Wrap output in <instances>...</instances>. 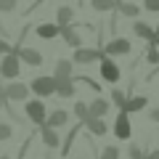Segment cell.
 Wrapping results in <instances>:
<instances>
[{"mask_svg":"<svg viewBox=\"0 0 159 159\" xmlns=\"http://www.w3.org/2000/svg\"><path fill=\"white\" fill-rule=\"evenodd\" d=\"M24 114H27V122H32V125H37V127H43L45 119H48V109H45V103L40 101V98H29V101L24 103Z\"/></svg>","mask_w":159,"mask_h":159,"instance_id":"6da1fadb","label":"cell"},{"mask_svg":"<svg viewBox=\"0 0 159 159\" xmlns=\"http://www.w3.org/2000/svg\"><path fill=\"white\" fill-rule=\"evenodd\" d=\"M29 93H34L40 101H43V98H48V96H56V80H53V77H45V74H40V77H34L32 82H29Z\"/></svg>","mask_w":159,"mask_h":159,"instance_id":"7a4b0ae2","label":"cell"},{"mask_svg":"<svg viewBox=\"0 0 159 159\" xmlns=\"http://www.w3.org/2000/svg\"><path fill=\"white\" fill-rule=\"evenodd\" d=\"M103 58H106L103 48H77L72 53V64H101Z\"/></svg>","mask_w":159,"mask_h":159,"instance_id":"3957f363","label":"cell"},{"mask_svg":"<svg viewBox=\"0 0 159 159\" xmlns=\"http://www.w3.org/2000/svg\"><path fill=\"white\" fill-rule=\"evenodd\" d=\"M19 72H21V61H19V56L16 53H6L3 56V61H0V80L6 77V80H16L19 77Z\"/></svg>","mask_w":159,"mask_h":159,"instance_id":"277c9868","label":"cell"},{"mask_svg":"<svg viewBox=\"0 0 159 159\" xmlns=\"http://www.w3.org/2000/svg\"><path fill=\"white\" fill-rule=\"evenodd\" d=\"M13 53L19 56V61L21 64H27V66H32V69H37V66H43V53L37 51V48H19V45H13Z\"/></svg>","mask_w":159,"mask_h":159,"instance_id":"5b68a950","label":"cell"},{"mask_svg":"<svg viewBox=\"0 0 159 159\" xmlns=\"http://www.w3.org/2000/svg\"><path fill=\"white\" fill-rule=\"evenodd\" d=\"M3 96L8 98V101H29V85H24V82H8L6 88H3Z\"/></svg>","mask_w":159,"mask_h":159,"instance_id":"8992f818","label":"cell"},{"mask_svg":"<svg viewBox=\"0 0 159 159\" xmlns=\"http://www.w3.org/2000/svg\"><path fill=\"white\" fill-rule=\"evenodd\" d=\"M130 51H133V43L127 37H114L111 43L103 45V53H106L109 58H111V56H127Z\"/></svg>","mask_w":159,"mask_h":159,"instance_id":"52a82bcc","label":"cell"},{"mask_svg":"<svg viewBox=\"0 0 159 159\" xmlns=\"http://www.w3.org/2000/svg\"><path fill=\"white\" fill-rule=\"evenodd\" d=\"M114 135H117L119 141H130L133 138V125H130V117H127L125 111H119L117 119H114Z\"/></svg>","mask_w":159,"mask_h":159,"instance_id":"ba28073f","label":"cell"},{"mask_svg":"<svg viewBox=\"0 0 159 159\" xmlns=\"http://www.w3.org/2000/svg\"><path fill=\"white\" fill-rule=\"evenodd\" d=\"M101 80H106V82H119V80H122L119 64L114 61V58H109V56L101 61Z\"/></svg>","mask_w":159,"mask_h":159,"instance_id":"9c48e42d","label":"cell"},{"mask_svg":"<svg viewBox=\"0 0 159 159\" xmlns=\"http://www.w3.org/2000/svg\"><path fill=\"white\" fill-rule=\"evenodd\" d=\"M69 119H72L69 111H64V109H53V111L48 114V119H45V127H51V130H61V127L69 125Z\"/></svg>","mask_w":159,"mask_h":159,"instance_id":"30bf717a","label":"cell"},{"mask_svg":"<svg viewBox=\"0 0 159 159\" xmlns=\"http://www.w3.org/2000/svg\"><path fill=\"white\" fill-rule=\"evenodd\" d=\"M58 37H64V43H66L69 48H82V37H80V32H77V27L74 24H69V27H58Z\"/></svg>","mask_w":159,"mask_h":159,"instance_id":"8fae6325","label":"cell"},{"mask_svg":"<svg viewBox=\"0 0 159 159\" xmlns=\"http://www.w3.org/2000/svg\"><path fill=\"white\" fill-rule=\"evenodd\" d=\"M146 106H148V98H146V96H127L125 106L119 109V111H125L127 117H130V114H138V111H143Z\"/></svg>","mask_w":159,"mask_h":159,"instance_id":"7c38bea8","label":"cell"},{"mask_svg":"<svg viewBox=\"0 0 159 159\" xmlns=\"http://www.w3.org/2000/svg\"><path fill=\"white\" fill-rule=\"evenodd\" d=\"M88 109H90V117H101L103 119L109 114V109H111V101H106V98L98 96V98H93V101L88 103Z\"/></svg>","mask_w":159,"mask_h":159,"instance_id":"4fadbf2b","label":"cell"},{"mask_svg":"<svg viewBox=\"0 0 159 159\" xmlns=\"http://www.w3.org/2000/svg\"><path fill=\"white\" fill-rule=\"evenodd\" d=\"M133 34H135L138 40H146V43H151V40H157L154 37V27L151 24H146V21H133Z\"/></svg>","mask_w":159,"mask_h":159,"instance_id":"5bb4252c","label":"cell"},{"mask_svg":"<svg viewBox=\"0 0 159 159\" xmlns=\"http://www.w3.org/2000/svg\"><path fill=\"white\" fill-rule=\"evenodd\" d=\"M56 80V77H53ZM77 82H74V77L72 80H56V96H61V98H72L74 93H77Z\"/></svg>","mask_w":159,"mask_h":159,"instance_id":"9a60e30c","label":"cell"},{"mask_svg":"<svg viewBox=\"0 0 159 159\" xmlns=\"http://www.w3.org/2000/svg\"><path fill=\"white\" fill-rule=\"evenodd\" d=\"M40 138H43V143H45L48 148H58L61 146V135H58V130H51V127H40Z\"/></svg>","mask_w":159,"mask_h":159,"instance_id":"2e32d148","label":"cell"},{"mask_svg":"<svg viewBox=\"0 0 159 159\" xmlns=\"http://www.w3.org/2000/svg\"><path fill=\"white\" fill-rule=\"evenodd\" d=\"M72 69H74V64L69 61V58H58V61H56V72H53V77H56V80H72V77H74Z\"/></svg>","mask_w":159,"mask_h":159,"instance_id":"e0dca14e","label":"cell"},{"mask_svg":"<svg viewBox=\"0 0 159 159\" xmlns=\"http://www.w3.org/2000/svg\"><path fill=\"white\" fill-rule=\"evenodd\" d=\"M32 29L37 32V37H43V40H53V37H58V24H53V21L37 24V27H32Z\"/></svg>","mask_w":159,"mask_h":159,"instance_id":"ac0fdd59","label":"cell"},{"mask_svg":"<svg viewBox=\"0 0 159 159\" xmlns=\"http://www.w3.org/2000/svg\"><path fill=\"white\" fill-rule=\"evenodd\" d=\"M74 21V8L72 6H58L56 8V24L58 27H69Z\"/></svg>","mask_w":159,"mask_h":159,"instance_id":"d6986e66","label":"cell"},{"mask_svg":"<svg viewBox=\"0 0 159 159\" xmlns=\"http://www.w3.org/2000/svg\"><path fill=\"white\" fill-rule=\"evenodd\" d=\"M85 127L93 133V135H106V133H109V125L103 122L101 117H90V119L85 122Z\"/></svg>","mask_w":159,"mask_h":159,"instance_id":"ffe728a7","label":"cell"},{"mask_svg":"<svg viewBox=\"0 0 159 159\" xmlns=\"http://www.w3.org/2000/svg\"><path fill=\"white\" fill-rule=\"evenodd\" d=\"M82 127H85V125H82V122H77V125H74L72 130H69V135H66V141L61 143V154H64V157H66V154H69V148H72V143H74V138L80 135V130H82Z\"/></svg>","mask_w":159,"mask_h":159,"instance_id":"44dd1931","label":"cell"},{"mask_svg":"<svg viewBox=\"0 0 159 159\" xmlns=\"http://www.w3.org/2000/svg\"><path fill=\"white\" fill-rule=\"evenodd\" d=\"M117 11L122 13V16H130V19H138V13H141V6H135V3H119L117 6Z\"/></svg>","mask_w":159,"mask_h":159,"instance_id":"7402d4cb","label":"cell"},{"mask_svg":"<svg viewBox=\"0 0 159 159\" xmlns=\"http://www.w3.org/2000/svg\"><path fill=\"white\" fill-rule=\"evenodd\" d=\"M90 8L98 13H106V11H114L117 8V0H90Z\"/></svg>","mask_w":159,"mask_h":159,"instance_id":"603a6c76","label":"cell"},{"mask_svg":"<svg viewBox=\"0 0 159 159\" xmlns=\"http://www.w3.org/2000/svg\"><path fill=\"white\" fill-rule=\"evenodd\" d=\"M74 117H77L80 122L85 125L88 119H90V109H88V103H82V101H77V103H74Z\"/></svg>","mask_w":159,"mask_h":159,"instance_id":"cb8c5ba5","label":"cell"},{"mask_svg":"<svg viewBox=\"0 0 159 159\" xmlns=\"http://www.w3.org/2000/svg\"><path fill=\"white\" fill-rule=\"evenodd\" d=\"M146 61L148 64H154V66H159V51H157V43H148V48H146Z\"/></svg>","mask_w":159,"mask_h":159,"instance_id":"d4e9b609","label":"cell"},{"mask_svg":"<svg viewBox=\"0 0 159 159\" xmlns=\"http://www.w3.org/2000/svg\"><path fill=\"white\" fill-rule=\"evenodd\" d=\"M109 101H111L117 109H122V106H125V101H127V93H122V90H111V93H109Z\"/></svg>","mask_w":159,"mask_h":159,"instance_id":"484cf974","label":"cell"},{"mask_svg":"<svg viewBox=\"0 0 159 159\" xmlns=\"http://www.w3.org/2000/svg\"><path fill=\"white\" fill-rule=\"evenodd\" d=\"M98 159H119V148L117 146H103L101 154H98Z\"/></svg>","mask_w":159,"mask_h":159,"instance_id":"4316f807","label":"cell"},{"mask_svg":"<svg viewBox=\"0 0 159 159\" xmlns=\"http://www.w3.org/2000/svg\"><path fill=\"white\" fill-rule=\"evenodd\" d=\"M11 138H13V127L0 122V141H11Z\"/></svg>","mask_w":159,"mask_h":159,"instance_id":"83f0119b","label":"cell"},{"mask_svg":"<svg viewBox=\"0 0 159 159\" xmlns=\"http://www.w3.org/2000/svg\"><path fill=\"white\" fill-rule=\"evenodd\" d=\"M16 11V0H0V13H13Z\"/></svg>","mask_w":159,"mask_h":159,"instance_id":"f1b7e54d","label":"cell"},{"mask_svg":"<svg viewBox=\"0 0 159 159\" xmlns=\"http://www.w3.org/2000/svg\"><path fill=\"white\" fill-rule=\"evenodd\" d=\"M127 159H146V154H143V148H141V146H135V143H133L130 151H127Z\"/></svg>","mask_w":159,"mask_h":159,"instance_id":"f546056e","label":"cell"},{"mask_svg":"<svg viewBox=\"0 0 159 159\" xmlns=\"http://www.w3.org/2000/svg\"><path fill=\"white\" fill-rule=\"evenodd\" d=\"M143 8L151 13H159V0H143Z\"/></svg>","mask_w":159,"mask_h":159,"instance_id":"4dcf8cb0","label":"cell"},{"mask_svg":"<svg viewBox=\"0 0 159 159\" xmlns=\"http://www.w3.org/2000/svg\"><path fill=\"white\" fill-rule=\"evenodd\" d=\"M0 53H13V45H8V40H0Z\"/></svg>","mask_w":159,"mask_h":159,"instance_id":"1f68e13d","label":"cell"},{"mask_svg":"<svg viewBox=\"0 0 159 159\" xmlns=\"http://www.w3.org/2000/svg\"><path fill=\"white\" fill-rule=\"evenodd\" d=\"M148 117H151V122H159V106L151 109V111H148Z\"/></svg>","mask_w":159,"mask_h":159,"instance_id":"d6a6232c","label":"cell"},{"mask_svg":"<svg viewBox=\"0 0 159 159\" xmlns=\"http://www.w3.org/2000/svg\"><path fill=\"white\" fill-rule=\"evenodd\" d=\"M146 159H159V148H154L151 154H146Z\"/></svg>","mask_w":159,"mask_h":159,"instance_id":"836d02e7","label":"cell"},{"mask_svg":"<svg viewBox=\"0 0 159 159\" xmlns=\"http://www.w3.org/2000/svg\"><path fill=\"white\" fill-rule=\"evenodd\" d=\"M154 37L159 40V24H157V27H154Z\"/></svg>","mask_w":159,"mask_h":159,"instance_id":"e575fe53","label":"cell"},{"mask_svg":"<svg viewBox=\"0 0 159 159\" xmlns=\"http://www.w3.org/2000/svg\"><path fill=\"white\" fill-rule=\"evenodd\" d=\"M0 159H11V154H0Z\"/></svg>","mask_w":159,"mask_h":159,"instance_id":"d590c367","label":"cell"},{"mask_svg":"<svg viewBox=\"0 0 159 159\" xmlns=\"http://www.w3.org/2000/svg\"><path fill=\"white\" fill-rule=\"evenodd\" d=\"M3 88H6V85H3V80H0V93H3Z\"/></svg>","mask_w":159,"mask_h":159,"instance_id":"8d00e7d4","label":"cell"},{"mask_svg":"<svg viewBox=\"0 0 159 159\" xmlns=\"http://www.w3.org/2000/svg\"><path fill=\"white\" fill-rule=\"evenodd\" d=\"M119 3H127V0H117V6H119Z\"/></svg>","mask_w":159,"mask_h":159,"instance_id":"74e56055","label":"cell"},{"mask_svg":"<svg viewBox=\"0 0 159 159\" xmlns=\"http://www.w3.org/2000/svg\"><path fill=\"white\" fill-rule=\"evenodd\" d=\"M154 43H157V51H159V40H154Z\"/></svg>","mask_w":159,"mask_h":159,"instance_id":"f35d334b","label":"cell"},{"mask_svg":"<svg viewBox=\"0 0 159 159\" xmlns=\"http://www.w3.org/2000/svg\"><path fill=\"white\" fill-rule=\"evenodd\" d=\"M77 159H90V157H77Z\"/></svg>","mask_w":159,"mask_h":159,"instance_id":"ab89813d","label":"cell"},{"mask_svg":"<svg viewBox=\"0 0 159 159\" xmlns=\"http://www.w3.org/2000/svg\"><path fill=\"white\" fill-rule=\"evenodd\" d=\"M0 111H3V101H0Z\"/></svg>","mask_w":159,"mask_h":159,"instance_id":"60d3db41","label":"cell"}]
</instances>
